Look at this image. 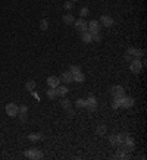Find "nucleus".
<instances>
[{"label":"nucleus","mask_w":147,"mask_h":160,"mask_svg":"<svg viewBox=\"0 0 147 160\" xmlns=\"http://www.w3.org/2000/svg\"><path fill=\"white\" fill-rule=\"evenodd\" d=\"M25 88L28 90V91H34V88H36V82H34V81H28V82L25 84Z\"/></svg>","instance_id":"20"},{"label":"nucleus","mask_w":147,"mask_h":160,"mask_svg":"<svg viewBox=\"0 0 147 160\" xmlns=\"http://www.w3.org/2000/svg\"><path fill=\"white\" fill-rule=\"evenodd\" d=\"M27 112H28V107L27 106H24V104H22V106L19 107V113H27Z\"/></svg>","instance_id":"29"},{"label":"nucleus","mask_w":147,"mask_h":160,"mask_svg":"<svg viewBox=\"0 0 147 160\" xmlns=\"http://www.w3.org/2000/svg\"><path fill=\"white\" fill-rule=\"evenodd\" d=\"M106 129H108V128H106L105 125H100V126H97L96 134H97V135H105V134H106Z\"/></svg>","instance_id":"18"},{"label":"nucleus","mask_w":147,"mask_h":160,"mask_svg":"<svg viewBox=\"0 0 147 160\" xmlns=\"http://www.w3.org/2000/svg\"><path fill=\"white\" fill-rule=\"evenodd\" d=\"M60 106L63 107V109H69V107H71V101H69V100H62V101H60Z\"/></svg>","instance_id":"23"},{"label":"nucleus","mask_w":147,"mask_h":160,"mask_svg":"<svg viewBox=\"0 0 147 160\" xmlns=\"http://www.w3.org/2000/svg\"><path fill=\"white\" fill-rule=\"evenodd\" d=\"M75 104H76V107H85V100H82V99H78Z\"/></svg>","instance_id":"26"},{"label":"nucleus","mask_w":147,"mask_h":160,"mask_svg":"<svg viewBox=\"0 0 147 160\" xmlns=\"http://www.w3.org/2000/svg\"><path fill=\"white\" fill-rule=\"evenodd\" d=\"M87 25H88V31L91 33V34H97V33H100V28H102V25H100V22L99 21H96V19H93L90 22H87Z\"/></svg>","instance_id":"4"},{"label":"nucleus","mask_w":147,"mask_h":160,"mask_svg":"<svg viewBox=\"0 0 147 160\" xmlns=\"http://www.w3.org/2000/svg\"><path fill=\"white\" fill-rule=\"evenodd\" d=\"M79 71H81V68L76 66V65H72V66L69 68V72H71V73H76V72H79Z\"/></svg>","instance_id":"24"},{"label":"nucleus","mask_w":147,"mask_h":160,"mask_svg":"<svg viewBox=\"0 0 147 160\" xmlns=\"http://www.w3.org/2000/svg\"><path fill=\"white\" fill-rule=\"evenodd\" d=\"M72 81H75V82H84L85 81V75L82 73V72H76V73H72Z\"/></svg>","instance_id":"12"},{"label":"nucleus","mask_w":147,"mask_h":160,"mask_svg":"<svg viewBox=\"0 0 147 160\" xmlns=\"http://www.w3.org/2000/svg\"><path fill=\"white\" fill-rule=\"evenodd\" d=\"M79 15H81V18L87 16V15H88V7H82V9L79 10Z\"/></svg>","instance_id":"25"},{"label":"nucleus","mask_w":147,"mask_h":160,"mask_svg":"<svg viewBox=\"0 0 147 160\" xmlns=\"http://www.w3.org/2000/svg\"><path fill=\"white\" fill-rule=\"evenodd\" d=\"M74 25H75V28H76V31H79V33H82V31H87V28H88V25H87V22L84 21L82 18L76 19L75 22H74Z\"/></svg>","instance_id":"7"},{"label":"nucleus","mask_w":147,"mask_h":160,"mask_svg":"<svg viewBox=\"0 0 147 160\" xmlns=\"http://www.w3.org/2000/svg\"><path fill=\"white\" fill-rule=\"evenodd\" d=\"M62 82H72V73L69 71H66V72H63L62 73V76L59 78Z\"/></svg>","instance_id":"13"},{"label":"nucleus","mask_w":147,"mask_h":160,"mask_svg":"<svg viewBox=\"0 0 147 160\" xmlns=\"http://www.w3.org/2000/svg\"><path fill=\"white\" fill-rule=\"evenodd\" d=\"M62 21H63V22H65L66 25H72L74 22H75V19H74V16L71 15V13H66V15H63Z\"/></svg>","instance_id":"16"},{"label":"nucleus","mask_w":147,"mask_h":160,"mask_svg":"<svg viewBox=\"0 0 147 160\" xmlns=\"http://www.w3.org/2000/svg\"><path fill=\"white\" fill-rule=\"evenodd\" d=\"M100 25L102 27H106V28H109V27H112L115 22H113V19H112V16H109V15H102V18H100Z\"/></svg>","instance_id":"8"},{"label":"nucleus","mask_w":147,"mask_h":160,"mask_svg":"<svg viewBox=\"0 0 147 160\" xmlns=\"http://www.w3.org/2000/svg\"><path fill=\"white\" fill-rule=\"evenodd\" d=\"M110 94H112L113 99H119V97H124V96H125V90H124V87H121V85H115V87H112V90H110Z\"/></svg>","instance_id":"5"},{"label":"nucleus","mask_w":147,"mask_h":160,"mask_svg":"<svg viewBox=\"0 0 147 160\" xmlns=\"http://www.w3.org/2000/svg\"><path fill=\"white\" fill-rule=\"evenodd\" d=\"M141 69H143V63L140 62V59L131 60V63H129V71L132 72V73H140Z\"/></svg>","instance_id":"2"},{"label":"nucleus","mask_w":147,"mask_h":160,"mask_svg":"<svg viewBox=\"0 0 147 160\" xmlns=\"http://www.w3.org/2000/svg\"><path fill=\"white\" fill-rule=\"evenodd\" d=\"M91 38H93V41H100V40H102V37H100L99 33H97V34H91Z\"/></svg>","instance_id":"28"},{"label":"nucleus","mask_w":147,"mask_h":160,"mask_svg":"<svg viewBox=\"0 0 147 160\" xmlns=\"http://www.w3.org/2000/svg\"><path fill=\"white\" fill-rule=\"evenodd\" d=\"M81 40L84 41V43H91L93 38H91V33L87 30V31H82L81 33Z\"/></svg>","instance_id":"15"},{"label":"nucleus","mask_w":147,"mask_h":160,"mask_svg":"<svg viewBox=\"0 0 147 160\" xmlns=\"http://www.w3.org/2000/svg\"><path fill=\"white\" fill-rule=\"evenodd\" d=\"M127 53H128L131 57H134V59H140V57L144 54V52H143V50H138V49H134V47H128Z\"/></svg>","instance_id":"9"},{"label":"nucleus","mask_w":147,"mask_h":160,"mask_svg":"<svg viewBox=\"0 0 147 160\" xmlns=\"http://www.w3.org/2000/svg\"><path fill=\"white\" fill-rule=\"evenodd\" d=\"M71 1H72V3H74V1H78V0H71Z\"/></svg>","instance_id":"32"},{"label":"nucleus","mask_w":147,"mask_h":160,"mask_svg":"<svg viewBox=\"0 0 147 160\" xmlns=\"http://www.w3.org/2000/svg\"><path fill=\"white\" fill-rule=\"evenodd\" d=\"M85 107L90 110V112H96L97 110V100L94 96H90L87 100H85Z\"/></svg>","instance_id":"6"},{"label":"nucleus","mask_w":147,"mask_h":160,"mask_svg":"<svg viewBox=\"0 0 147 160\" xmlns=\"http://www.w3.org/2000/svg\"><path fill=\"white\" fill-rule=\"evenodd\" d=\"M40 28H41L43 31H46V30L49 28V22H47L46 19H41V21H40Z\"/></svg>","instance_id":"22"},{"label":"nucleus","mask_w":147,"mask_h":160,"mask_svg":"<svg viewBox=\"0 0 147 160\" xmlns=\"http://www.w3.org/2000/svg\"><path fill=\"white\" fill-rule=\"evenodd\" d=\"M28 138H30L31 141H34V140H41V138H43V134H30Z\"/></svg>","instance_id":"21"},{"label":"nucleus","mask_w":147,"mask_h":160,"mask_svg":"<svg viewBox=\"0 0 147 160\" xmlns=\"http://www.w3.org/2000/svg\"><path fill=\"white\" fill-rule=\"evenodd\" d=\"M56 96H57V93H56V88H50L49 91H47V97H49L50 100L56 99Z\"/></svg>","instance_id":"19"},{"label":"nucleus","mask_w":147,"mask_h":160,"mask_svg":"<svg viewBox=\"0 0 147 160\" xmlns=\"http://www.w3.org/2000/svg\"><path fill=\"white\" fill-rule=\"evenodd\" d=\"M109 142H110V145L118 147V145H119V138H118V135H110V137H109Z\"/></svg>","instance_id":"17"},{"label":"nucleus","mask_w":147,"mask_h":160,"mask_svg":"<svg viewBox=\"0 0 147 160\" xmlns=\"http://www.w3.org/2000/svg\"><path fill=\"white\" fill-rule=\"evenodd\" d=\"M24 154H25V157H27V159H33V160L43 159V153H41L38 148H30V150H27Z\"/></svg>","instance_id":"1"},{"label":"nucleus","mask_w":147,"mask_h":160,"mask_svg":"<svg viewBox=\"0 0 147 160\" xmlns=\"http://www.w3.org/2000/svg\"><path fill=\"white\" fill-rule=\"evenodd\" d=\"M59 84H60V79H59L57 76H49V78H47V85H49L50 88H56Z\"/></svg>","instance_id":"11"},{"label":"nucleus","mask_w":147,"mask_h":160,"mask_svg":"<svg viewBox=\"0 0 147 160\" xmlns=\"http://www.w3.org/2000/svg\"><path fill=\"white\" fill-rule=\"evenodd\" d=\"M6 113H7V116H10V118L18 116L19 106L18 104H15V103H7V104H6Z\"/></svg>","instance_id":"3"},{"label":"nucleus","mask_w":147,"mask_h":160,"mask_svg":"<svg viewBox=\"0 0 147 160\" xmlns=\"http://www.w3.org/2000/svg\"><path fill=\"white\" fill-rule=\"evenodd\" d=\"M18 115H19V119H21L22 122L27 121V113H18Z\"/></svg>","instance_id":"30"},{"label":"nucleus","mask_w":147,"mask_h":160,"mask_svg":"<svg viewBox=\"0 0 147 160\" xmlns=\"http://www.w3.org/2000/svg\"><path fill=\"white\" fill-rule=\"evenodd\" d=\"M56 93H57V96H60V97H65L66 94H68V87H65V85H57L56 87Z\"/></svg>","instance_id":"14"},{"label":"nucleus","mask_w":147,"mask_h":160,"mask_svg":"<svg viewBox=\"0 0 147 160\" xmlns=\"http://www.w3.org/2000/svg\"><path fill=\"white\" fill-rule=\"evenodd\" d=\"M125 59H127L128 62H131V59H132V57H131V56H129L128 53H125Z\"/></svg>","instance_id":"31"},{"label":"nucleus","mask_w":147,"mask_h":160,"mask_svg":"<svg viewBox=\"0 0 147 160\" xmlns=\"http://www.w3.org/2000/svg\"><path fill=\"white\" fill-rule=\"evenodd\" d=\"M72 1H65V4H63V7L66 9V10H69V9H72Z\"/></svg>","instance_id":"27"},{"label":"nucleus","mask_w":147,"mask_h":160,"mask_svg":"<svg viewBox=\"0 0 147 160\" xmlns=\"http://www.w3.org/2000/svg\"><path fill=\"white\" fill-rule=\"evenodd\" d=\"M118 147H119V148H118V151L115 153V157H116V159H127V157H128L127 148H125L124 145H118Z\"/></svg>","instance_id":"10"}]
</instances>
